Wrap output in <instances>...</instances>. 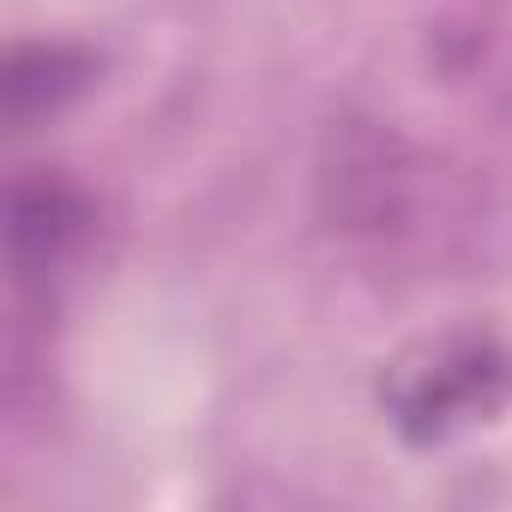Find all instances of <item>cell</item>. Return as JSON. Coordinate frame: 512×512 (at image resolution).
<instances>
[{
  "mask_svg": "<svg viewBox=\"0 0 512 512\" xmlns=\"http://www.w3.org/2000/svg\"><path fill=\"white\" fill-rule=\"evenodd\" d=\"M85 235H91V199L73 181L43 169L13 187V266L25 284H49V272L73 260Z\"/></svg>",
  "mask_w": 512,
  "mask_h": 512,
  "instance_id": "6da1fadb",
  "label": "cell"
},
{
  "mask_svg": "<svg viewBox=\"0 0 512 512\" xmlns=\"http://www.w3.org/2000/svg\"><path fill=\"white\" fill-rule=\"evenodd\" d=\"M488 380H500V368L488 362V350L434 356L428 368H410V380L398 392V422L416 428V434H440V428L464 422V410L488 404Z\"/></svg>",
  "mask_w": 512,
  "mask_h": 512,
  "instance_id": "7a4b0ae2",
  "label": "cell"
},
{
  "mask_svg": "<svg viewBox=\"0 0 512 512\" xmlns=\"http://www.w3.org/2000/svg\"><path fill=\"white\" fill-rule=\"evenodd\" d=\"M91 73H97V61L73 43H19L7 61V121L25 133L31 121L73 103L91 85Z\"/></svg>",
  "mask_w": 512,
  "mask_h": 512,
  "instance_id": "3957f363",
  "label": "cell"
}]
</instances>
